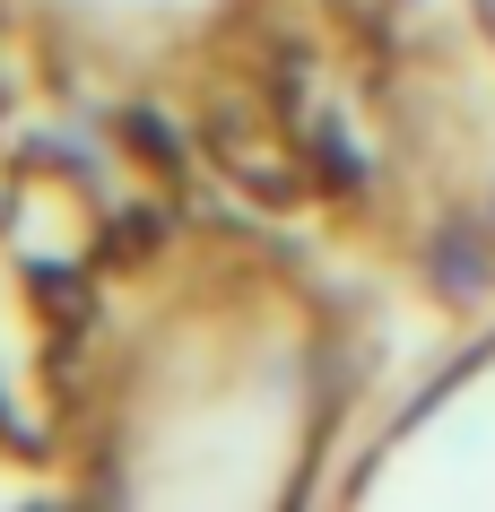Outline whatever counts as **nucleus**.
Wrapping results in <instances>:
<instances>
[{
    "label": "nucleus",
    "mask_w": 495,
    "mask_h": 512,
    "mask_svg": "<svg viewBox=\"0 0 495 512\" xmlns=\"http://www.w3.org/2000/svg\"><path fill=\"white\" fill-rule=\"evenodd\" d=\"M435 270H443V287H461V296L487 287V261H478V235H469V226H452V235L435 243Z\"/></svg>",
    "instance_id": "f257e3e1"
}]
</instances>
